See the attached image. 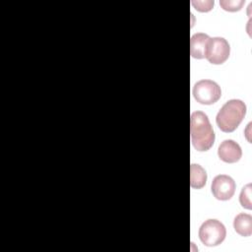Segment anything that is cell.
I'll list each match as a JSON object with an SVG mask.
<instances>
[{
	"instance_id": "1",
	"label": "cell",
	"mask_w": 252,
	"mask_h": 252,
	"mask_svg": "<svg viewBox=\"0 0 252 252\" xmlns=\"http://www.w3.org/2000/svg\"><path fill=\"white\" fill-rule=\"evenodd\" d=\"M190 134L193 147L199 152L210 150L215 142V133L210 120L203 111H194L190 117Z\"/></svg>"
},
{
	"instance_id": "2",
	"label": "cell",
	"mask_w": 252,
	"mask_h": 252,
	"mask_svg": "<svg viewBox=\"0 0 252 252\" xmlns=\"http://www.w3.org/2000/svg\"><path fill=\"white\" fill-rule=\"evenodd\" d=\"M246 114V105L240 99L226 101L217 114L218 127L225 133L233 132L241 123Z\"/></svg>"
},
{
	"instance_id": "3",
	"label": "cell",
	"mask_w": 252,
	"mask_h": 252,
	"mask_svg": "<svg viewBox=\"0 0 252 252\" xmlns=\"http://www.w3.org/2000/svg\"><path fill=\"white\" fill-rule=\"evenodd\" d=\"M226 236L225 226L218 220H207L199 228V238L206 246H217Z\"/></svg>"
},
{
	"instance_id": "4",
	"label": "cell",
	"mask_w": 252,
	"mask_h": 252,
	"mask_svg": "<svg viewBox=\"0 0 252 252\" xmlns=\"http://www.w3.org/2000/svg\"><path fill=\"white\" fill-rule=\"evenodd\" d=\"M192 94L199 103L210 105L220 98L221 90L220 87L212 80H201L194 85Z\"/></svg>"
},
{
	"instance_id": "5",
	"label": "cell",
	"mask_w": 252,
	"mask_h": 252,
	"mask_svg": "<svg viewBox=\"0 0 252 252\" xmlns=\"http://www.w3.org/2000/svg\"><path fill=\"white\" fill-rule=\"evenodd\" d=\"M230 54V46L226 39L223 37L216 36L210 37L206 49L205 58L214 65H220L224 63Z\"/></svg>"
},
{
	"instance_id": "6",
	"label": "cell",
	"mask_w": 252,
	"mask_h": 252,
	"mask_svg": "<svg viewBox=\"0 0 252 252\" xmlns=\"http://www.w3.org/2000/svg\"><path fill=\"white\" fill-rule=\"evenodd\" d=\"M235 187V182L230 176L225 174H220L213 179L211 190L216 199L220 201H226L234 195Z\"/></svg>"
},
{
	"instance_id": "7",
	"label": "cell",
	"mask_w": 252,
	"mask_h": 252,
	"mask_svg": "<svg viewBox=\"0 0 252 252\" xmlns=\"http://www.w3.org/2000/svg\"><path fill=\"white\" fill-rule=\"evenodd\" d=\"M218 156L226 163H234L242 157V151L240 146L233 140H224L219 146Z\"/></svg>"
},
{
	"instance_id": "8",
	"label": "cell",
	"mask_w": 252,
	"mask_h": 252,
	"mask_svg": "<svg viewBox=\"0 0 252 252\" xmlns=\"http://www.w3.org/2000/svg\"><path fill=\"white\" fill-rule=\"evenodd\" d=\"M210 36L204 32H197L190 39V54L193 58H205V49Z\"/></svg>"
},
{
	"instance_id": "9",
	"label": "cell",
	"mask_w": 252,
	"mask_h": 252,
	"mask_svg": "<svg viewBox=\"0 0 252 252\" xmlns=\"http://www.w3.org/2000/svg\"><path fill=\"white\" fill-rule=\"evenodd\" d=\"M234 230L241 236L247 237L252 234V217L248 214H238L233 220Z\"/></svg>"
},
{
	"instance_id": "10",
	"label": "cell",
	"mask_w": 252,
	"mask_h": 252,
	"mask_svg": "<svg viewBox=\"0 0 252 252\" xmlns=\"http://www.w3.org/2000/svg\"><path fill=\"white\" fill-rule=\"evenodd\" d=\"M206 170L199 164L192 163L190 165V186L195 189H201L206 185Z\"/></svg>"
},
{
	"instance_id": "11",
	"label": "cell",
	"mask_w": 252,
	"mask_h": 252,
	"mask_svg": "<svg viewBox=\"0 0 252 252\" xmlns=\"http://www.w3.org/2000/svg\"><path fill=\"white\" fill-rule=\"evenodd\" d=\"M251 190H252V185L251 183H248L245 185L239 194V202L240 205L247 210L252 209V204H251Z\"/></svg>"
},
{
	"instance_id": "12",
	"label": "cell",
	"mask_w": 252,
	"mask_h": 252,
	"mask_svg": "<svg viewBox=\"0 0 252 252\" xmlns=\"http://www.w3.org/2000/svg\"><path fill=\"white\" fill-rule=\"evenodd\" d=\"M244 4L243 0H220V7L228 12H236L239 11Z\"/></svg>"
},
{
	"instance_id": "13",
	"label": "cell",
	"mask_w": 252,
	"mask_h": 252,
	"mask_svg": "<svg viewBox=\"0 0 252 252\" xmlns=\"http://www.w3.org/2000/svg\"><path fill=\"white\" fill-rule=\"evenodd\" d=\"M191 4L193 5V7L199 11V12H209L210 10L213 9L214 7V0H207V1H196V0H193L191 2Z\"/></svg>"
}]
</instances>
